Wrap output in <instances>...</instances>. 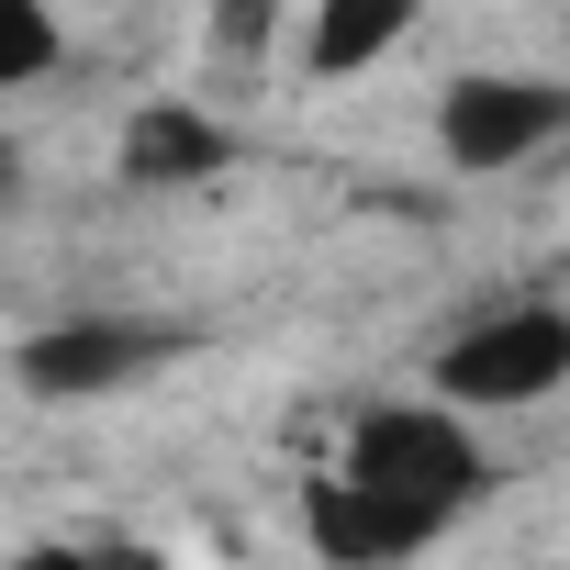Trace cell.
Returning a JSON list of instances; mask_svg holds the SVG:
<instances>
[{
	"label": "cell",
	"instance_id": "obj_3",
	"mask_svg": "<svg viewBox=\"0 0 570 570\" xmlns=\"http://www.w3.org/2000/svg\"><path fill=\"white\" fill-rule=\"evenodd\" d=\"M570 381V314L559 303H492L481 325H459L425 370V392L470 403V414H525Z\"/></svg>",
	"mask_w": 570,
	"mask_h": 570
},
{
	"label": "cell",
	"instance_id": "obj_4",
	"mask_svg": "<svg viewBox=\"0 0 570 570\" xmlns=\"http://www.w3.org/2000/svg\"><path fill=\"white\" fill-rule=\"evenodd\" d=\"M168 358H190V325H146V314H57V325H35V336L12 347V381H23L35 403H112V392H135V381L168 370Z\"/></svg>",
	"mask_w": 570,
	"mask_h": 570
},
{
	"label": "cell",
	"instance_id": "obj_8",
	"mask_svg": "<svg viewBox=\"0 0 570 570\" xmlns=\"http://www.w3.org/2000/svg\"><path fill=\"white\" fill-rule=\"evenodd\" d=\"M57 57H68V35H57L46 0H0V101L35 90V79H57Z\"/></svg>",
	"mask_w": 570,
	"mask_h": 570
},
{
	"label": "cell",
	"instance_id": "obj_5",
	"mask_svg": "<svg viewBox=\"0 0 570 570\" xmlns=\"http://www.w3.org/2000/svg\"><path fill=\"white\" fill-rule=\"evenodd\" d=\"M448 525H459L448 503H425V492H392V481H358V470H336V481H303V537H314L336 570L414 559V548H436Z\"/></svg>",
	"mask_w": 570,
	"mask_h": 570
},
{
	"label": "cell",
	"instance_id": "obj_2",
	"mask_svg": "<svg viewBox=\"0 0 570 570\" xmlns=\"http://www.w3.org/2000/svg\"><path fill=\"white\" fill-rule=\"evenodd\" d=\"M548 146H570V79H525V68H470L436 90V157L459 179H503L537 168Z\"/></svg>",
	"mask_w": 570,
	"mask_h": 570
},
{
	"label": "cell",
	"instance_id": "obj_9",
	"mask_svg": "<svg viewBox=\"0 0 570 570\" xmlns=\"http://www.w3.org/2000/svg\"><path fill=\"white\" fill-rule=\"evenodd\" d=\"M12 202H23V146L0 135V213H12Z\"/></svg>",
	"mask_w": 570,
	"mask_h": 570
},
{
	"label": "cell",
	"instance_id": "obj_6",
	"mask_svg": "<svg viewBox=\"0 0 570 570\" xmlns=\"http://www.w3.org/2000/svg\"><path fill=\"white\" fill-rule=\"evenodd\" d=\"M112 168H124L135 190H202V179L235 168V124H213L202 101H146V112H124Z\"/></svg>",
	"mask_w": 570,
	"mask_h": 570
},
{
	"label": "cell",
	"instance_id": "obj_7",
	"mask_svg": "<svg viewBox=\"0 0 570 570\" xmlns=\"http://www.w3.org/2000/svg\"><path fill=\"white\" fill-rule=\"evenodd\" d=\"M414 23H425V0H314L303 12V79H370Z\"/></svg>",
	"mask_w": 570,
	"mask_h": 570
},
{
	"label": "cell",
	"instance_id": "obj_1",
	"mask_svg": "<svg viewBox=\"0 0 570 570\" xmlns=\"http://www.w3.org/2000/svg\"><path fill=\"white\" fill-rule=\"evenodd\" d=\"M336 470L392 481V492H425V503H448V514H470L481 481H492V459H481V436H470V403H448V392H392V403H370V414L347 425V459H336Z\"/></svg>",
	"mask_w": 570,
	"mask_h": 570
}]
</instances>
